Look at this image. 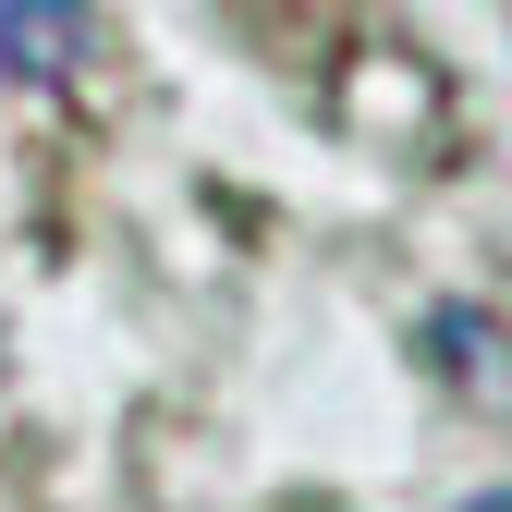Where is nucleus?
Masks as SVG:
<instances>
[{
    "label": "nucleus",
    "mask_w": 512,
    "mask_h": 512,
    "mask_svg": "<svg viewBox=\"0 0 512 512\" xmlns=\"http://www.w3.org/2000/svg\"><path fill=\"white\" fill-rule=\"evenodd\" d=\"M98 61V0H0V74L61 86Z\"/></svg>",
    "instance_id": "obj_1"
},
{
    "label": "nucleus",
    "mask_w": 512,
    "mask_h": 512,
    "mask_svg": "<svg viewBox=\"0 0 512 512\" xmlns=\"http://www.w3.org/2000/svg\"><path fill=\"white\" fill-rule=\"evenodd\" d=\"M427 366L452 378L464 403H488V415H512V330H500L488 305H439V317H427Z\"/></svg>",
    "instance_id": "obj_2"
},
{
    "label": "nucleus",
    "mask_w": 512,
    "mask_h": 512,
    "mask_svg": "<svg viewBox=\"0 0 512 512\" xmlns=\"http://www.w3.org/2000/svg\"><path fill=\"white\" fill-rule=\"evenodd\" d=\"M464 512H512V488H488V500H464Z\"/></svg>",
    "instance_id": "obj_3"
}]
</instances>
